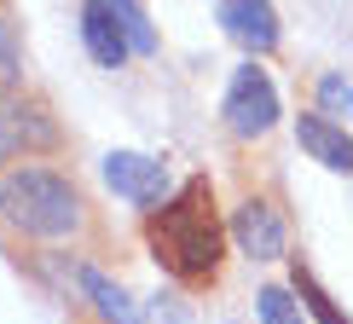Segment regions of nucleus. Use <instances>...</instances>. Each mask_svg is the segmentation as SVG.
<instances>
[{
	"mask_svg": "<svg viewBox=\"0 0 353 324\" xmlns=\"http://www.w3.org/2000/svg\"><path fill=\"white\" fill-rule=\"evenodd\" d=\"M105 6L116 12V23H122L128 47L151 58V52H157V29H151V18H145V6H139V0H105Z\"/></svg>",
	"mask_w": 353,
	"mask_h": 324,
	"instance_id": "obj_11",
	"label": "nucleus"
},
{
	"mask_svg": "<svg viewBox=\"0 0 353 324\" xmlns=\"http://www.w3.org/2000/svg\"><path fill=\"white\" fill-rule=\"evenodd\" d=\"M139 324H191V313H185L180 296H151L139 307Z\"/></svg>",
	"mask_w": 353,
	"mask_h": 324,
	"instance_id": "obj_15",
	"label": "nucleus"
},
{
	"mask_svg": "<svg viewBox=\"0 0 353 324\" xmlns=\"http://www.w3.org/2000/svg\"><path fill=\"white\" fill-rule=\"evenodd\" d=\"M0 214L12 226L35 232V238H64L81 220V203L70 191V180H58L47 168H18V174L0 180Z\"/></svg>",
	"mask_w": 353,
	"mask_h": 324,
	"instance_id": "obj_2",
	"label": "nucleus"
},
{
	"mask_svg": "<svg viewBox=\"0 0 353 324\" xmlns=\"http://www.w3.org/2000/svg\"><path fill=\"white\" fill-rule=\"evenodd\" d=\"M18 76V41H12V23H0V81Z\"/></svg>",
	"mask_w": 353,
	"mask_h": 324,
	"instance_id": "obj_16",
	"label": "nucleus"
},
{
	"mask_svg": "<svg viewBox=\"0 0 353 324\" xmlns=\"http://www.w3.org/2000/svg\"><path fill=\"white\" fill-rule=\"evenodd\" d=\"M261 324H307L301 318V307L290 301V290H261Z\"/></svg>",
	"mask_w": 353,
	"mask_h": 324,
	"instance_id": "obj_14",
	"label": "nucleus"
},
{
	"mask_svg": "<svg viewBox=\"0 0 353 324\" xmlns=\"http://www.w3.org/2000/svg\"><path fill=\"white\" fill-rule=\"evenodd\" d=\"M232 238H238L243 255H255V261H272V255H284V220H278L272 203H261V197H249L238 214H232Z\"/></svg>",
	"mask_w": 353,
	"mask_h": 324,
	"instance_id": "obj_6",
	"label": "nucleus"
},
{
	"mask_svg": "<svg viewBox=\"0 0 353 324\" xmlns=\"http://www.w3.org/2000/svg\"><path fill=\"white\" fill-rule=\"evenodd\" d=\"M296 139H301V151L313 156V162H325V168H336V174L353 168V139H347V128L325 122V116H301V122H296Z\"/></svg>",
	"mask_w": 353,
	"mask_h": 324,
	"instance_id": "obj_8",
	"label": "nucleus"
},
{
	"mask_svg": "<svg viewBox=\"0 0 353 324\" xmlns=\"http://www.w3.org/2000/svg\"><path fill=\"white\" fill-rule=\"evenodd\" d=\"M105 185L128 197L134 209H163L168 203V162L139 156V151H110L105 156Z\"/></svg>",
	"mask_w": 353,
	"mask_h": 324,
	"instance_id": "obj_3",
	"label": "nucleus"
},
{
	"mask_svg": "<svg viewBox=\"0 0 353 324\" xmlns=\"http://www.w3.org/2000/svg\"><path fill=\"white\" fill-rule=\"evenodd\" d=\"M76 284H81V296L93 301V313L105 324H139V307L128 301V290L116 278H105L99 267H76Z\"/></svg>",
	"mask_w": 353,
	"mask_h": 324,
	"instance_id": "obj_10",
	"label": "nucleus"
},
{
	"mask_svg": "<svg viewBox=\"0 0 353 324\" xmlns=\"http://www.w3.org/2000/svg\"><path fill=\"white\" fill-rule=\"evenodd\" d=\"M220 23L226 35L249 52H272L278 47V12L272 0H220Z\"/></svg>",
	"mask_w": 353,
	"mask_h": 324,
	"instance_id": "obj_5",
	"label": "nucleus"
},
{
	"mask_svg": "<svg viewBox=\"0 0 353 324\" xmlns=\"http://www.w3.org/2000/svg\"><path fill=\"white\" fill-rule=\"evenodd\" d=\"M319 110H325V122H347V116H353V81L325 76V81H319Z\"/></svg>",
	"mask_w": 353,
	"mask_h": 324,
	"instance_id": "obj_13",
	"label": "nucleus"
},
{
	"mask_svg": "<svg viewBox=\"0 0 353 324\" xmlns=\"http://www.w3.org/2000/svg\"><path fill=\"white\" fill-rule=\"evenodd\" d=\"M145 238H151V255L163 261L174 278H185V284L214 278L220 272V220H214L209 180H185L180 197H168L163 209L151 214Z\"/></svg>",
	"mask_w": 353,
	"mask_h": 324,
	"instance_id": "obj_1",
	"label": "nucleus"
},
{
	"mask_svg": "<svg viewBox=\"0 0 353 324\" xmlns=\"http://www.w3.org/2000/svg\"><path fill=\"white\" fill-rule=\"evenodd\" d=\"M296 296L307 301V313H313L319 324H353V318L342 313V307H336V301L325 296V290H319V278H313V272H307V267H301V261H296Z\"/></svg>",
	"mask_w": 353,
	"mask_h": 324,
	"instance_id": "obj_12",
	"label": "nucleus"
},
{
	"mask_svg": "<svg viewBox=\"0 0 353 324\" xmlns=\"http://www.w3.org/2000/svg\"><path fill=\"white\" fill-rule=\"evenodd\" d=\"M81 41H87V52H93L105 70H116L128 52H134V47H128V35H122V23H116V12L105 6V0H87V12H81Z\"/></svg>",
	"mask_w": 353,
	"mask_h": 324,
	"instance_id": "obj_9",
	"label": "nucleus"
},
{
	"mask_svg": "<svg viewBox=\"0 0 353 324\" xmlns=\"http://www.w3.org/2000/svg\"><path fill=\"white\" fill-rule=\"evenodd\" d=\"M41 145H52V122L35 105H23V99H0V162L41 151Z\"/></svg>",
	"mask_w": 353,
	"mask_h": 324,
	"instance_id": "obj_7",
	"label": "nucleus"
},
{
	"mask_svg": "<svg viewBox=\"0 0 353 324\" xmlns=\"http://www.w3.org/2000/svg\"><path fill=\"white\" fill-rule=\"evenodd\" d=\"M226 122H232V134H243V139H255V134H267V128L278 122V93H272V81H267V70H238L226 87Z\"/></svg>",
	"mask_w": 353,
	"mask_h": 324,
	"instance_id": "obj_4",
	"label": "nucleus"
}]
</instances>
